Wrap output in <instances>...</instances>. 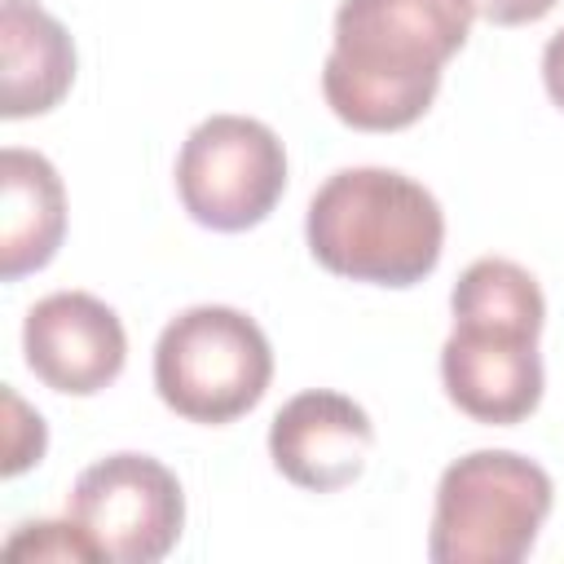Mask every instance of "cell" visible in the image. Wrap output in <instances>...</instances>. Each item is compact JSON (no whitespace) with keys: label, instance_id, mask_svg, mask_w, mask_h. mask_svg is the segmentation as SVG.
<instances>
[{"label":"cell","instance_id":"6da1fadb","mask_svg":"<svg viewBox=\"0 0 564 564\" xmlns=\"http://www.w3.org/2000/svg\"><path fill=\"white\" fill-rule=\"evenodd\" d=\"M467 0H344L322 93L339 123L357 132H401L419 123L441 88V66L471 35Z\"/></svg>","mask_w":564,"mask_h":564},{"label":"cell","instance_id":"7a4b0ae2","mask_svg":"<svg viewBox=\"0 0 564 564\" xmlns=\"http://www.w3.org/2000/svg\"><path fill=\"white\" fill-rule=\"evenodd\" d=\"M304 238L313 260L335 278L414 286L441 264L445 212L405 172L344 167L313 194Z\"/></svg>","mask_w":564,"mask_h":564},{"label":"cell","instance_id":"3957f363","mask_svg":"<svg viewBox=\"0 0 564 564\" xmlns=\"http://www.w3.org/2000/svg\"><path fill=\"white\" fill-rule=\"evenodd\" d=\"M555 502L551 476L516 449H471L441 471L427 555L436 564H520Z\"/></svg>","mask_w":564,"mask_h":564},{"label":"cell","instance_id":"277c9868","mask_svg":"<svg viewBox=\"0 0 564 564\" xmlns=\"http://www.w3.org/2000/svg\"><path fill=\"white\" fill-rule=\"evenodd\" d=\"M273 379L269 335L229 304H198L172 317L154 344V388L189 423H234L260 405Z\"/></svg>","mask_w":564,"mask_h":564},{"label":"cell","instance_id":"5b68a950","mask_svg":"<svg viewBox=\"0 0 564 564\" xmlns=\"http://www.w3.org/2000/svg\"><path fill=\"white\" fill-rule=\"evenodd\" d=\"M286 189V150L278 132L247 115L203 119L176 154V194L189 220L216 234L260 225Z\"/></svg>","mask_w":564,"mask_h":564},{"label":"cell","instance_id":"8992f818","mask_svg":"<svg viewBox=\"0 0 564 564\" xmlns=\"http://www.w3.org/2000/svg\"><path fill=\"white\" fill-rule=\"evenodd\" d=\"M70 520L97 542L101 560L154 564L185 529V494L172 467L150 454H110L79 471Z\"/></svg>","mask_w":564,"mask_h":564},{"label":"cell","instance_id":"52a82bcc","mask_svg":"<svg viewBox=\"0 0 564 564\" xmlns=\"http://www.w3.org/2000/svg\"><path fill=\"white\" fill-rule=\"evenodd\" d=\"M445 397L476 423H524L542 401L538 335L498 322H454L441 348Z\"/></svg>","mask_w":564,"mask_h":564},{"label":"cell","instance_id":"ba28073f","mask_svg":"<svg viewBox=\"0 0 564 564\" xmlns=\"http://www.w3.org/2000/svg\"><path fill=\"white\" fill-rule=\"evenodd\" d=\"M22 352L44 388L93 397L123 375L128 335L119 313L97 295L53 291L31 304L22 322Z\"/></svg>","mask_w":564,"mask_h":564},{"label":"cell","instance_id":"9c48e42d","mask_svg":"<svg viewBox=\"0 0 564 564\" xmlns=\"http://www.w3.org/2000/svg\"><path fill=\"white\" fill-rule=\"evenodd\" d=\"M375 449L370 414L330 388H308L291 397L269 423V458L273 467L313 494H335L366 471Z\"/></svg>","mask_w":564,"mask_h":564},{"label":"cell","instance_id":"30bf717a","mask_svg":"<svg viewBox=\"0 0 564 564\" xmlns=\"http://www.w3.org/2000/svg\"><path fill=\"white\" fill-rule=\"evenodd\" d=\"M66 238V189L57 167L22 145L0 154V278L44 269Z\"/></svg>","mask_w":564,"mask_h":564},{"label":"cell","instance_id":"8fae6325","mask_svg":"<svg viewBox=\"0 0 564 564\" xmlns=\"http://www.w3.org/2000/svg\"><path fill=\"white\" fill-rule=\"evenodd\" d=\"M0 115H44L70 93L75 44L35 0H0Z\"/></svg>","mask_w":564,"mask_h":564},{"label":"cell","instance_id":"7c38bea8","mask_svg":"<svg viewBox=\"0 0 564 564\" xmlns=\"http://www.w3.org/2000/svg\"><path fill=\"white\" fill-rule=\"evenodd\" d=\"M449 308H454V322H498L533 335H542V322H546V300L538 278L502 256L471 260L449 291Z\"/></svg>","mask_w":564,"mask_h":564},{"label":"cell","instance_id":"4fadbf2b","mask_svg":"<svg viewBox=\"0 0 564 564\" xmlns=\"http://www.w3.org/2000/svg\"><path fill=\"white\" fill-rule=\"evenodd\" d=\"M4 560H101V551L75 520H40L18 524L4 542Z\"/></svg>","mask_w":564,"mask_h":564},{"label":"cell","instance_id":"5bb4252c","mask_svg":"<svg viewBox=\"0 0 564 564\" xmlns=\"http://www.w3.org/2000/svg\"><path fill=\"white\" fill-rule=\"evenodd\" d=\"M4 405H9V454H4V476H18L26 471L31 463H40L44 454V419L31 414L18 392H4Z\"/></svg>","mask_w":564,"mask_h":564},{"label":"cell","instance_id":"9a60e30c","mask_svg":"<svg viewBox=\"0 0 564 564\" xmlns=\"http://www.w3.org/2000/svg\"><path fill=\"white\" fill-rule=\"evenodd\" d=\"M476 18L494 22V26H524V22H538L546 18L560 0H467Z\"/></svg>","mask_w":564,"mask_h":564},{"label":"cell","instance_id":"2e32d148","mask_svg":"<svg viewBox=\"0 0 564 564\" xmlns=\"http://www.w3.org/2000/svg\"><path fill=\"white\" fill-rule=\"evenodd\" d=\"M542 84H546L551 101L564 110V31H555L542 48Z\"/></svg>","mask_w":564,"mask_h":564}]
</instances>
